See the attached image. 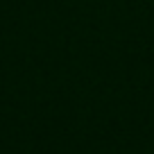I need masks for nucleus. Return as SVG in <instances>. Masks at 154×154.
<instances>
[]
</instances>
